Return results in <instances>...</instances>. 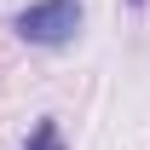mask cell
<instances>
[{"label": "cell", "instance_id": "6da1fadb", "mask_svg": "<svg viewBox=\"0 0 150 150\" xmlns=\"http://www.w3.org/2000/svg\"><path fill=\"white\" fill-rule=\"evenodd\" d=\"M12 29L29 46H69L81 35V0H35L12 18Z\"/></svg>", "mask_w": 150, "mask_h": 150}, {"label": "cell", "instance_id": "7a4b0ae2", "mask_svg": "<svg viewBox=\"0 0 150 150\" xmlns=\"http://www.w3.org/2000/svg\"><path fill=\"white\" fill-rule=\"evenodd\" d=\"M23 150H64V139H58V121H35V139Z\"/></svg>", "mask_w": 150, "mask_h": 150}, {"label": "cell", "instance_id": "3957f363", "mask_svg": "<svg viewBox=\"0 0 150 150\" xmlns=\"http://www.w3.org/2000/svg\"><path fill=\"white\" fill-rule=\"evenodd\" d=\"M133 6H144V0H133Z\"/></svg>", "mask_w": 150, "mask_h": 150}]
</instances>
